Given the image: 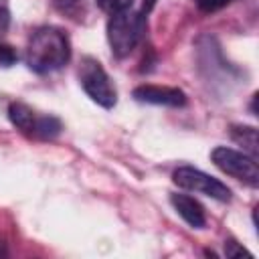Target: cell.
Masks as SVG:
<instances>
[{
    "mask_svg": "<svg viewBox=\"0 0 259 259\" xmlns=\"http://www.w3.org/2000/svg\"><path fill=\"white\" fill-rule=\"evenodd\" d=\"M71 59L69 36L57 26L36 28L26 42V65L38 73L47 75L65 67Z\"/></svg>",
    "mask_w": 259,
    "mask_h": 259,
    "instance_id": "1",
    "label": "cell"
},
{
    "mask_svg": "<svg viewBox=\"0 0 259 259\" xmlns=\"http://www.w3.org/2000/svg\"><path fill=\"white\" fill-rule=\"evenodd\" d=\"M144 30H146L144 12H136L130 8V10L111 14L107 22V42L111 47V53L117 59L127 57L140 42Z\"/></svg>",
    "mask_w": 259,
    "mask_h": 259,
    "instance_id": "2",
    "label": "cell"
},
{
    "mask_svg": "<svg viewBox=\"0 0 259 259\" xmlns=\"http://www.w3.org/2000/svg\"><path fill=\"white\" fill-rule=\"evenodd\" d=\"M79 81L83 91L101 107L111 109L117 103V91L109 79V75L105 73V69L101 67L99 61L85 57L79 69Z\"/></svg>",
    "mask_w": 259,
    "mask_h": 259,
    "instance_id": "3",
    "label": "cell"
},
{
    "mask_svg": "<svg viewBox=\"0 0 259 259\" xmlns=\"http://www.w3.org/2000/svg\"><path fill=\"white\" fill-rule=\"evenodd\" d=\"M210 160L225 174L249 184L251 188L259 186V166H257V160L251 158L249 154L227 148V146H217L210 152Z\"/></svg>",
    "mask_w": 259,
    "mask_h": 259,
    "instance_id": "4",
    "label": "cell"
},
{
    "mask_svg": "<svg viewBox=\"0 0 259 259\" xmlns=\"http://www.w3.org/2000/svg\"><path fill=\"white\" fill-rule=\"evenodd\" d=\"M172 180L178 188L190 190V192H200L204 196H210L219 202H229L231 200V190L227 184H223L221 180L212 178L210 174L196 170L192 166H180L178 170H174Z\"/></svg>",
    "mask_w": 259,
    "mask_h": 259,
    "instance_id": "5",
    "label": "cell"
},
{
    "mask_svg": "<svg viewBox=\"0 0 259 259\" xmlns=\"http://www.w3.org/2000/svg\"><path fill=\"white\" fill-rule=\"evenodd\" d=\"M134 99L140 103L150 105H164V107H182L186 105V95L178 87L166 85H140L134 89Z\"/></svg>",
    "mask_w": 259,
    "mask_h": 259,
    "instance_id": "6",
    "label": "cell"
},
{
    "mask_svg": "<svg viewBox=\"0 0 259 259\" xmlns=\"http://www.w3.org/2000/svg\"><path fill=\"white\" fill-rule=\"evenodd\" d=\"M170 204L174 206V210L194 229H202L206 225V214H204V208L202 204L188 196V194H170Z\"/></svg>",
    "mask_w": 259,
    "mask_h": 259,
    "instance_id": "7",
    "label": "cell"
},
{
    "mask_svg": "<svg viewBox=\"0 0 259 259\" xmlns=\"http://www.w3.org/2000/svg\"><path fill=\"white\" fill-rule=\"evenodd\" d=\"M8 119L12 121V125L16 130H20L22 134L30 136L34 134V125H36V119L38 115L26 105V103H20V101H14L8 105Z\"/></svg>",
    "mask_w": 259,
    "mask_h": 259,
    "instance_id": "8",
    "label": "cell"
},
{
    "mask_svg": "<svg viewBox=\"0 0 259 259\" xmlns=\"http://www.w3.org/2000/svg\"><path fill=\"white\" fill-rule=\"evenodd\" d=\"M231 138L233 142H237L245 154H249L251 158L257 160L259 148H257V130L251 125H233L231 127Z\"/></svg>",
    "mask_w": 259,
    "mask_h": 259,
    "instance_id": "9",
    "label": "cell"
},
{
    "mask_svg": "<svg viewBox=\"0 0 259 259\" xmlns=\"http://www.w3.org/2000/svg\"><path fill=\"white\" fill-rule=\"evenodd\" d=\"M97 6H99L103 12H107V14L111 16V14L130 10V8L134 6V0H97Z\"/></svg>",
    "mask_w": 259,
    "mask_h": 259,
    "instance_id": "10",
    "label": "cell"
},
{
    "mask_svg": "<svg viewBox=\"0 0 259 259\" xmlns=\"http://www.w3.org/2000/svg\"><path fill=\"white\" fill-rule=\"evenodd\" d=\"M18 61V55L16 51L10 47V45H4L0 42V67H10Z\"/></svg>",
    "mask_w": 259,
    "mask_h": 259,
    "instance_id": "11",
    "label": "cell"
},
{
    "mask_svg": "<svg viewBox=\"0 0 259 259\" xmlns=\"http://www.w3.org/2000/svg\"><path fill=\"white\" fill-rule=\"evenodd\" d=\"M81 4H83V0H55L57 10L63 14H75L81 8Z\"/></svg>",
    "mask_w": 259,
    "mask_h": 259,
    "instance_id": "12",
    "label": "cell"
},
{
    "mask_svg": "<svg viewBox=\"0 0 259 259\" xmlns=\"http://www.w3.org/2000/svg\"><path fill=\"white\" fill-rule=\"evenodd\" d=\"M225 255H227V257H243V255L251 257V253H249L245 247L237 245V241H233V239L225 241Z\"/></svg>",
    "mask_w": 259,
    "mask_h": 259,
    "instance_id": "13",
    "label": "cell"
},
{
    "mask_svg": "<svg viewBox=\"0 0 259 259\" xmlns=\"http://www.w3.org/2000/svg\"><path fill=\"white\" fill-rule=\"evenodd\" d=\"M196 6L202 10V12H217L221 10L223 6H227L231 0H194Z\"/></svg>",
    "mask_w": 259,
    "mask_h": 259,
    "instance_id": "14",
    "label": "cell"
},
{
    "mask_svg": "<svg viewBox=\"0 0 259 259\" xmlns=\"http://www.w3.org/2000/svg\"><path fill=\"white\" fill-rule=\"evenodd\" d=\"M8 26H10V10L6 8V4L0 2V38L6 34Z\"/></svg>",
    "mask_w": 259,
    "mask_h": 259,
    "instance_id": "15",
    "label": "cell"
},
{
    "mask_svg": "<svg viewBox=\"0 0 259 259\" xmlns=\"http://www.w3.org/2000/svg\"><path fill=\"white\" fill-rule=\"evenodd\" d=\"M154 2H156V0H144V12H148V10H152V6H154Z\"/></svg>",
    "mask_w": 259,
    "mask_h": 259,
    "instance_id": "16",
    "label": "cell"
},
{
    "mask_svg": "<svg viewBox=\"0 0 259 259\" xmlns=\"http://www.w3.org/2000/svg\"><path fill=\"white\" fill-rule=\"evenodd\" d=\"M8 255V251H6V245H4V241H0V257H6Z\"/></svg>",
    "mask_w": 259,
    "mask_h": 259,
    "instance_id": "17",
    "label": "cell"
}]
</instances>
